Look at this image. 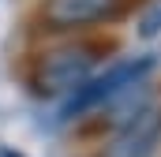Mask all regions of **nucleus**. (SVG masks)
I'll return each mask as SVG.
<instances>
[{
	"label": "nucleus",
	"mask_w": 161,
	"mask_h": 157,
	"mask_svg": "<svg viewBox=\"0 0 161 157\" xmlns=\"http://www.w3.org/2000/svg\"><path fill=\"white\" fill-rule=\"evenodd\" d=\"M150 68H154V60H150V56H139V60H120V64H113L105 75L86 78L79 90L71 94V101L64 105V116H79V112H86V109H94V105H101V101L124 94L127 86H135Z\"/></svg>",
	"instance_id": "1"
},
{
	"label": "nucleus",
	"mask_w": 161,
	"mask_h": 157,
	"mask_svg": "<svg viewBox=\"0 0 161 157\" xmlns=\"http://www.w3.org/2000/svg\"><path fill=\"white\" fill-rule=\"evenodd\" d=\"M94 68V49L71 45V49H56L38 64V90L41 94H64V90H79L90 78Z\"/></svg>",
	"instance_id": "2"
},
{
	"label": "nucleus",
	"mask_w": 161,
	"mask_h": 157,
	"mask_svg": "<svg viewBox=\"0 0 161 157\" xmlns=\"http://www.w3.org/2000/svg\"><path fill=\"white\" fill-rule=\"evenodd\" d=\"M124 0H45L41 23L49 30H82L105 19H116Z\"/></svg>",
	"instance_id": "3"
},
{
	"label": "nucleus",
	"mask_w": 161,
	"mask_h": 157,
	"mask_svg": "<svg viewBox=\"0 0 161 157\" xmlns=\"http://www.w3.org/2000/svg\"><path fill=\"white\" fill-rule=\"evenodd\" d=\"M158 138H161V109L146 105L124 123V131L116 135V146H113V157H150Z\"/></svg>",
	"instance_id": "4"
},
{
	"label": "nucleus",
	"mask_w": 161,
	"mask_h": 157,
	"mask_svg": "<svg viewBox=\"0 0 161 157\" xmlns=\"http://www.w3.org/2000/svg\"><path fill=\"white\" fill-rule=\"evenodd\" d=\"M139 34H142V38L161 34V0H150V8L142 11V19H139Z\"/></svg>",
	"instance_id": "5"
},
{
	"label": "nucleus",
	"mask_w": 161,
	"mask_h": 157,
	"mask_svg": "<svg viewBox=\"0 0 161 157\" xmlns=\"http://www.w3.org/2000/svg\"><path fill=\"white\" fill-rule=\"evenodd\" d=\"M0 157H23V154H0Z\"/></svg>",
	"instance_id": "6"
}]
</instances>
